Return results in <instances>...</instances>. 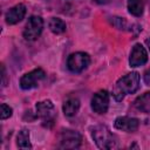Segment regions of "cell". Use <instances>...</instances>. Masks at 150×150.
I'll use <instances>...</instances> for the list:
<instances>
[{"label": "cell", "instance_id": "17", "mask_svg": "<svg viewBox=\"0 0 150 150\" xmlns=\"http://www.w3.org/2000/svg\"><path fill=\"white\" fill-rule=\"evenodd\" d=\"M12 114H13V109H12L9 105H7L6 103H2V104H1L0 118H1V120H6V118L11 117V116H12Z\"/></svg>", "mask_w": 150, "mask_h": 150}, {"label": "cell", "instance_id": "18", "mask_svg": "<svg viewBox=\"0 0 150 150\" xmlns=\"http://www.w3.org/2000/svg\"><path fill=\"white\" fill-rule=\"evenodd\" d=\"M111 23H112L117 29H125V28H127V21H125L123 18L112 16V18H111Z\"/></svg>", "mask_w": 150, "mask_h": 150}, {"label": "cell", "instance_id": "4", "mask_svg": "<svg viewBox=\"0 0 150 150\" xmlns=\"http://www.w3.org/2000/svg\"><path fill=\"white\" fill-rule=\"evenodd\" d=\"M43 29V20L40 16L33 15L28 19L25 29H23V38L28 41H34L36 40Z\"/></svg>", "mask_w": 150, "mask_h": 150}, {"label": "cell", "instance_id": "6", "mask_svg": "<svg viewBox=\"0 0 150 150\" xmlns=\"http://www.w3.org/2000/svg\"><path fill=\"white\" fill-rule=\"evenodd\" d=\"M45 77H46V73H45L43 69H41V68L33 69L32 71L25 74V75L20 79V87H21L23 90L32 89V88L36 87Z\"/></svg>", "mask_w": 150, "mask_h": 150}, {"label": "cell", "instance_id": "3", "mask_svg": "<svg viewBox=\"0 0 150 150\" xmlns=\"http://www.w3.org/2000/svg\"><path fill=\"white\" fill-rule=\"evenodd\" d=\"M90 63L89 54L84 52H76L69 55L67 60V67L73 73H81L83 71Z\"/></svg>", "mask_w": 150, "mask_h": 150}, {"label": "cell", "instance_id": "2", "mask_svg": "<svg viewBox=\"0 0 150 150\" xmlns=\"http://www.w3.org/2000/svg\"><path fill=\"white\" fill-rule=\"evenodd\" d=\"M91 136L100 149H114L117 148L118 141L110 129L105 125H96L91 129Z\"/></svg>", "mask_w": 150, "mask_h": 150}, {"label": "cell", "instance_id": "22", "mask_svg": "<svg viewBox=\"0 0 150 150\" xmlns=\"http://www.w3.org/2000/svg\"><path fill=\"white\" fill-rule=\"evenodd\" d=\"M145 43H146V46H148V48H149V49H150V38H149V39H146V40H145Z\"/></svg>", "mask_w": 150, "mask_h": 150}, {"label": "cell", "instance_id": "1", "mask_svg": "<svg viewBox=\"0 0 150 150\" xmlns=\"http://www.w3.org/2000/svg\"><path fill=\"white\" fill-rule=\"evenodd\" d=\"M139 88V74L131 71L117 80L112 89V96L116 101H122L125 95L134 94Z\"/></svg>", "mask_w": 150, "mask_h": 150}, {"label": "cell", "instance_id": "5", "mask_svg": "<svg viewBox=\"0 0 150 150\" xmlns=\"http://www.w3.org/2000/svg\"><path fill=\"white\" fill-rule=\"evenodd\" d=\"M82 143V136L70 129L62 130L61 136H60V149H77Z\"/></svg>", "mask_w": 150, "mask_h": 150}, {"label": "cell", "instance_id": "10", "mask_svg": "<svg viewBox=\"0 0 150 150\" xmlns=\"http://www.w3.org/2000/svg\"><path fill=\"white\" fill-rule=\"evenodd\" d=\"M115 128L125 132H134L138 129L139 127V121L135 117H129V116H120L115 120L114 123Z\"/></svg>", "mask_w": 150, "mask_h": 150}, {"label": "cell", "instance_id": "20", "mask_svg": "<svg viewBox=\"0 0 150 150\" xmlns=\"http://www.w3.org/2000/svg\"><path fill=\"white\" fill-rule=\"evenodd\" d=\"M144 80H145V83H146L148 86H150V70H148V71L145 73V75H144Z\"/></svg>", "mask_w": 150, "mask_h": 150}, {"label": "cell", "instance_id": "8", "mask_svg": "<svg viewBox=\"0 0 150 150\" xmlns=\"http://www.w3.org/2000/svg\"><path fill=\"white\" fill-rule=\"evenodd\" d=\"M109 100L110 96L107 90L97 91L91 98V109L97 114H105L109 108Z\"/></svg>", "mask_w": 150, "mask_h": 150}, {"label": "cell", "instance_id": "12", "mask_svg": "<svg viewBox=\"0 0 150 150\" xmlns=\"http://www.w3.org/2000/svg\"><path fill=\"white\" fill-rule=\"evenodd\" d=\"M79 109H80V101L76 97H69L68 100L64 101L63 107H62L63 114L68 117L75 116L77 114Z\"/></svg>", "mask_w": 150, "mask_h": 150}, {"label": "cell", "instance_id": "9", "mask_svg": "<svg viewBox=\"0 0 150 150\" xmlns=\"http://www.w3.org/2000/svg\"><path fill=\"white\" fill-rule=\"evenodd\" d=\"M148 61V53L145 50V48L141 45V43H136L130 53V57H129V64L130 67H139L145 64Z\"/></svg>", "mask_w": 150, "mask_h": 150}, {"label": "cell", "instance_id": "13", "mask_svg": "<svg viewBox=\"0 0 150 150\" xmlns=\"http://www.w3.org/2000/svg\"><path fill=\"white\" fill-rule=\"evenodd\" d=\"M135 108L142 112L150 114V91L144 93L135 100Z\"/></svg>", "mask_w": 150, "mask_h": 150}, {"label": "cell", "instance_id": "7", "mask_svg": "<svg viewBox=\"0 0 150 150\" xmlns=\"http://www.w3.org/2000/svg\"><path fill=\"white\" fill-rule=\"evenodd\" d=\"M36 116L41 118L45 123H53L55 118V108L50 100L40 101L35 105Z\"/></svg>", "mask_w": 150, "mask_h": 150}, {"label": "cell", "instance_id": "21", "mask_svg": "<svg viewBox=\"0 0 150 150\" xmlns=\"http://www.w3.org/2000/svg\"><path fill=\"white\" fill-rule=\"evenodd\" d=\"M96 4H98V5H105V4H108V2H110V0H94Z\"/></svg>", "mask_w": 150, "mask_h": 150}, {"label": "cell", "instance_id": "16", "mask_svg": "<svg viewBox=\"0 0 150 150\" xmlns=\"http://www.w3.org/2000/svg\"><path fill=\"white\" fill-rule=\"evenodd\" d=\"M48 27L49 29L54 33V34H62L66 30V22L60 19V18H52L48 22Z\"/></svg>", "mask_w": 150, "mask_h": 150}, {"label": "cell", "instance_id": "11", "mask_svg": "<svg viewBox=\"0 0 150 150\" xmlns=\"http://www.w3.org/2000/svg\"><path fill=\"white\" fill-rule=\"evenodd\" d=\"M25 15H26V6L23 4H18L7 11V13L5 14V19L8 25H15L20 22L25 18Z\"/></svg>", "mask_w": 150, "mask_h": 150}, {"label": "cell", "instance_id": "14", "mask_svg": "<svg viewBox=\"0 0 150 150\" xmlns=\"http://www.w3.org/2000/svg\"><path fill=\"white\" fill-rule=\"evenodd\" d=\"M16 145L20 149H30L32 144L29 141V131L27 129H21L16 136Z\"/></svg>", "mask_w": 150, "mask_h": 150}, {"label": "cell", "instance_id": "15", "mask_svg": "<svg viewBox=\"0 0 150 150\" xmlns=\"http://www.w3.org/2000/svg\"><path fill=\"white\" fill-rule=\"evenodd\" d=\"M128 9L129 13L134 16H141L144 11V1L143 0H128Z\"/></svg>", "mask_w": 150, "mask_h": 150}, {"label": "cell", "instance_id": "19", "mask_svg": "<svg viewBox=\"0 0 150 150\" xmlns=\"http://www.w3.org/2000/svg\"><path fill=\"white\" fill-rule=\"evenodd\" d=\"M1 71H2V86H6V70L4 64L1 66Z\"/></svg>", "mask_w": 150, "mask_h": 150}]
</instances>
